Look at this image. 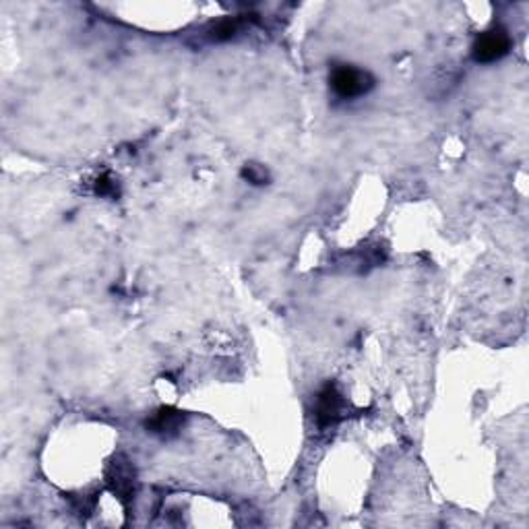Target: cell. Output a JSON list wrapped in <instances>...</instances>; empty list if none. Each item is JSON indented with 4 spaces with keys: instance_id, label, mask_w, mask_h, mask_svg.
Instances as JSON below:
<instances>
[{
    "instance_id": "cell-7",
    "label": "cell",
    "mask_w": 529,
    "mask_h": 529,
    "mask_svg": "<svg viewBox=\"0 0 529 529\" xmlns=\"http://www.w3.org/2000/svg\"><path fill=\"white\" fill-rule=\"evenodd\" d=\"M238 33V21L236 19H222V21L213 23L207 36H209L211 42H227Z\"/></svg>"
},
{
    "instance_id": "cell-8",
    "label": "cell",
    "mask_w": 529,
    "mask_h": 529,
    "mask_svg": "<svg viewBox=\"0 0 529 529\" xmlns=\"http://www.w3.org/2000/svg\"><path fill=\"white\" fill-rule=\"evenodd\" d=\"M243 178L252 186L269 184V172L260 164H246L243 167Z\"/></svg>"
},
{
    "instance_id": "cell-1",
    "label": "cell",
    "mask_w": 529,
    "mask_h": 529,
    "mask_svg": "<svg viewBox=\"0 0 529 529\" xmlns=\"http://www.w3.org/2000/svg\"><path fill=\"white\" fill-rule=\"evenodd\" d=\"M374 77L354 64H335L329 73V90L341 102H350L374 90Z\"/></svg>"
},
{
    "instance_id": "cell-3",
    "label": "cell",
    "mask_w": 529,
    "mask_h": 529,
    "mask_svg": "<svg viewBox=\"0 0 529 529\" xmlns=\"http://www.w3.org/2000/svg\"><path fill=\"white\" fill-rule=\"evenodd\" d=\"M513 48L511 36L502 28H491L484 33H480L478 39L474 42L472 56L480 64H492L505 58Z\"/></svg>"
},
{
    "instance_id": "cell-6",
    "label": "cell",
    "mask_w": 529,
    "mask_h": 529,
    "mask_svg": "<svg viewBox=\"0 0 529 529\" xmlns=\"http://www.w3.org/2000/svg\"><path fill=\"white\" fill-rule=\"evenodd\" d=\"M93 192H96L98 197L118 199L120 197V184L110 172H104V174H99V176L96 178V183H93Z\"/></svg>"
},
{
    "instance_id": "cell-4",
    "label": "cell",
    "mask_w": 529,
    "mask_h": 529,
    "mask_svg": "<svg viewBox=\"0 0 529 529\" xmlns=\"http://www.w3.org/2000/svg\"><path fill=\"white\" fill-rule=\"evenodd\" d=\"M346 412L347 404L341 391L331 383L325 385L319 393L317 404H314V420H317V426L331 428L335 424H339V422L346 418Z\"/></svg>"
},
{
    "instance_id": "cell-2",
    "label": "cell",
    "mask_w": 529,
    "mask_h": 529,
    "mask_svg": "<svg viewBox=\"0 0 529 529\" xmlns=\"http://www.w3.org/2000/svg\"><path fill=\"white\" fill-rule=\"evenodd\" d=\"M106 484H108L114 497L123 502L124 508L131 507V502L137 494V474L129 457L116 455L110 461L108 470H106Z\"/></svg>"
},
{
    "instance_id": "cell-5",
    "label": "cell",
    "mask_w": 529,
    "mask_h": 529,
    "mask_svg": "<svg viewBox=\"0 0 529 529\" xmlns=\"http://www.w3.org/2000/svg\"><path fill=\"white\" fill-rule=\"evenodd\" d=\"M184 422V412L174 410V407H159V410L153 412L151 418H147L145 428L147 432L158 434V437H176V434L183 431Z\"/></svg>"
}]
</instances>
